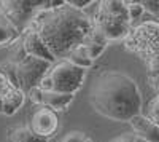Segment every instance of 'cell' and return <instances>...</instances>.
<instances>
[{
    "instance_id": "obj_13",
    "label": "cell",
    "mask_w": 159,
    "mask_h": 142,
    "mask_svg": "<svg viewBox=\"0 0 159 142\" xmlns=\"http://www.w3.org/2000/svg\"><path fill=\"white\" fill-rule=\"evenodd\" d=\"M72 101H73V94L59 93V91H43V106L52 109L54 112L65 110Z\"/></svg>"
},
{
    "instance_id": "obj_3",
    "label": "cell",
    "mask_w": 159,
    "mask_h": 142,
    "mask_svg": "<svg viewBox=\"0 0 159 142\" xmlns=\"http://www.w3.org/2000/svg\"><path fill=\"white\" fill-rule=\"evenodd\" d=\"M123 42L130 53L148 62L159 54V22L143 21L134 26Z\"/></svg>"
},
{
    "instance_id": "obj_22",
    "label": "cell",
    "mask_w": 159,
    "mask_h": 142,
    "mask_svg": "<svg viewBox=\"0 0 159 142\" xmlns=\"http://www.w3.org/2000/svg\"><path fill=\"white\" fill-rule=\"evenodd\" d=\"M142 5L145 11H148V13H153V15L159 13V0H143Z\"/></svg>"
},
{
    "instance_id": "obj_25",
    "label": "cell",
    "mask_w": 159,
    "mask_h": 142,
    "mask_svg": "<svg viewBox=\"0 0 159 142\" xmlns=\"http://www.w3.org/2000/svg\"><path fill=\"white\" fill-rule=\"evenodd\" d=\"M134 137H135V134H123V136H119V137H116V139H113L111 142H134Z\"/></svg>"
},
{
    "instance_id": "obj_28",
    "label": "cell",
    "mask_w": 159,
    "mask_h": 142,
    "mask_svg": "<svg viewBox=\"0 0 159 142\" xmlns=\"http://www.w3.org/2000/svg\"><path fill=\"white\" fill-rule=\"evenodd\" d=\"M81 142H92V140H91V139H89V137H84V139H83V140H81Z\"/></svg>"
},
{
    "instance_id": "obj_23",
    "label": "cell",
    "mask_w": 159,
    "mask_h": 142,
    "mask_svg": "<svg viewBox=\"0 0 159 142\" xmlns=\"http://www.w3.org/2000/svg\"><path fill=\"white\" fill-rule=\"evenodd\" d=\"M65 3L73 7V8H76V10H83V8L92 5L94 2H92V0H65Z\"/></svg>"
},
{
    "instance_id": "obj_17",
    "label": "cell",
    "mask_w": 159,
    "mask_h": 142,
    "mask_svg": "<svg viewBox=\"0 0 159 142\" xmlns=\"http://www.w3.org/2000/svg\"><path fill=\"white\" fill-rule=\"evenodd\" d=\"M147 73H148V82L151 88L159 91V54L147 62Z\"/></svg>"
},
{
    "instance_id": "obj_24",
    "label": "cell",
    "mask_w": 159,
    "mask_h": 142,
    "mask_svg": "<svg viewBox=\"0 0 159 142\" xmlns=\"http://www.w3.org/2000/svg\"><path fill=\"white\" fill-rule=\"evenodd\" d=\"M38 88L42 89V91H52V82H51V78H49V75L46 73L45 77H43V80L40 82V85H38Z\"/></svg>"
},
{
    "instance_id": "obj_8",
    "label": "cell",
    "mask_w": 159,
    "mask_h": 142,
    "mask_svg": "<svg viewBox=\"0 0 159 142\" xmlns=\"http://www.w3.org/2000/svg\"><path fill=\"white\" fill-rule=\"evenodd\" d=\"M94 26L96 29L107 38V40H124V38L127 37L129 31H130V26L126 24V22H121L118 21L108 15H105L103 11H100L97 8V13L94 16Z\"/></svg>"
},
{
    "instance_id": "obj_16",
    "label": "cell",
    "mask_w": 159,
    "mask_h": 142,
    "mask_svg": "<svg viewBox=\"0 0 159 142\" xmlns=\"http://www.w3.org/2000/svg\"><path fill=\"white\" fill-rule=\"evenodd\" d=\"M67 61H70L72 64H75L76 67L84 69V70L89 69V67L92 66V59L89 58V54H88V51H86L84 45L78 46L76 50H73L72 53L67 56Z\"/></svg>"
},
{
    "instance_id": "obj_19",
    "label": "cell",
    "mask_w": 159,
    "mask_h": 142,
    "mask_svg": "<svg viewBox=\"0 0 159 142\" xmlns=\"http://www.w3.org/2000/svg\"><path fill=\"white\" fill-rule=\"evenodd\" d=\"M147 117L154 121L156 125H159V94L154 96L151 101H150V104H148V115Z\"/></svg>"
},
{
    "instance_id": "obj_2",
    "label": "cell",
    "mask_w": 159,
    "mask_h": 142,
    "mask_svg": "<svg viewBox=\"0 0 159 142\" xmlns=\"http://www.w3.org/2000/svg\"><path fill=\"white\" fill-rule=\"evenodd\" d=\"M89 104L102 117L113 121H130L140 115L142 94L127 73L108 70L99 75L89 89Z\"/></svg>"
},
{
    "instance_id": "obj_20",
    "label": "cell",
    "mask_w": 159,
    "mask_h": 142,
    "mask_svg": "<svg viewBox=\"0 0 159 142\" xmlns=\"http://www.w3.org/2000/svg\"><path fill=\"white\" fill-rule=\"evenodd\" d=\"M27 96H29V99L34 102V104L43 106V91H42L38 86H37V88H32L30 91L27 93Z\"/></svg>"
},
{
    "instance_id": "obj_18",
    "label": "cell",
    "mask_w": 159,
    "mask_h": 142,
    "mask_svg": "<svg viewBox=\"0 0 159 142\" xmlns=\"http://www.w3.org/2000/svg\"><path fill=\"white\" fill-rule=\"evenodd\" d=\"M126 5H127V13H129L130 22L140 19L142 15L145 13V8H143L142 2H126Z\"/></svg>"
},
{
    "instance_id": "obj_15",
    "label": "cell",
    "mask_w": 159,
    "mask_h": 142,
    "mask_svg": "<svg viewBox=\"0 0 159 142\" xmlns=\"http://www.w3.org/2000/svg\"><path fill=\"white\" fill-rule=\"evenodd\" d=\"M8 142H48L46 137L37 136L29 126H21L11 130L7 136Z\"/></svg>"
},
{
    "instance_id": "obj_9",
    "label": "cell",
    "mask_w": 159,
    "mask_h": 142,
    "mask_svg": "<svg viewBox=\"0 0 159 142\" xmlns=\"http://www.w3.org/2000/svg\"><path fill=\"white\" fill-rule=\"evenodd\" d=\"M22 50H24V54L43 59V61H48V62H52L56 59L49 51V48L46 46V43L43 42V38L40 37V34L35 29L25 32L24 40H22Z\"/></svg>"
},
{
    "instance_id": "obj_4",
    "label": "cell",
    "mask_w": 159,
    "mask_h": 142,
    "mask_svg": "<svg viewBox=\"0 0 159 142\" xmlns=\"http://www.w3.org/2000/svg\"><path fill=\"white\" fill-rule=\"evenodd\" d=\"M49 69H51V62L27 54H24L22 58L13 62V72H15L16 83L25 94L32 88H37L40 85V82L49 72Z\"/></svg>"
},
{
    "instance_id": "obj_21",
    "label": "cell",
    "mask_w": 159,
    "mask_h": 142,
    "mask_svg": "<svg viewBox=\"0 0 159 142\" xmlns=\"http://www.w3.org/2000/svg\"><path fill=\"white\" fill-rule=\"evenodd\" d=\"M84 137L86 136L81 131H70V133H67V134L64 136V139L61 142H81Z\"/></svg>"
},
{
    "instance_id": "obj_27",
    "label": "cell",
    "mask_w": 159,
    "mask_h": 142,
    "mask_svg": "<svg viewBox=\"0 0 159 142\" xmlns=\"http://www.w3.org/2000/svg\"><path fill=\"white\" fill-rule=\"evenodd\" d=\"M3 106H5V102L0 101V113H3Z\"/></svg>"
},
{
    "instance_id": "obj_6",
    "label": "cell",
    "mask_w": 159,
    "mask_h": 142,
    "mask_svg": "<svg viewBox=\"0 0 159 142\" xmlns=\"http://www.w3.org/2000/svg\"><path fill=\"white\" fill-rule=\"evenodd\" d=\"M45 0H5L0 2V10L13 21V24L19 29L21 26L32 19V13L40 10V8H46Z\"/></svg>"
},
{
    "instance_id": "obj_14",
    "label": "cell",
    "mask_w": 159,
    "mask_h": 142,
    "mask_svg": "<svg viewBox=\"0 0 159 142\" xmlns=\"http://www.w3.org/2000/svg\"><path fill=\"white\" fill-rule=\"evenodd\" d=\"M18 35H19V29L0 10V46H5L11 42H15L18 38Z\"/></svg>"
},
{
    "instance_id": "obj_5",
    "label": "cell",
    "mask_w": 159,
    "mask_h": 142,
    "mask_svg": "<svg viewBox=\"0 0 159 142\" xmlns=\"http://www.w3.org/2000/svg\"><path fill=\"white\" fill-rule=\"evenodd\" d=\"M84 69L76 67L75 64H72L67 59H62L57 64H54L48 75L52 82V91H59V93H67V94H75L80 86L83 83L84 78Z\"/></svg>"
},
{
    "instance_id": "obj_7",
    "label": "cell",
    "mask_w": 159,
    "mask_h": 142,
    "mask_svg": "<svg viewBox=\"0 0 159 142\" xmlns=\"http://www.w3.org/2000/svg\"><path fill=\"white\" fill-rule=\"evenodd\" d=\"M29 128L42 137H49L56 133L57 130V112H54L49 107L40 106L30 117Z\"/></svg>"
},
{
    "instance_id": "obj_11",
    "label": "cell",
    "mask_w": 159,
    "mask_h": 142,
    "mask_svg": "<svg viewBox=\"0 0 159 142\" xmlns=\"http://www.w3.org/2000/svg\"><path fill=\"white\" fill-rule=\"evenodd\" d=\"M22 89L18 86L15 72H13V64L0 67V101H8L11 96L18 94Z\"/></svg>"
},
{
    "instance_id": "obj_10",
    "label": "cell",
    "mask_w": 159,
    "mask_h": 142,
    "mask_svg": "<svg viewBox=\"0 0 159 142\" xmlns=\"http://www.w3.org/2000/svg\"><path fill=\"white\" fill-rule=\"evenodd\" d=\"M129 125L132 126L135 136L143 137L148 142H159V125L151 121L148 117H145V115L140 113V115L132 118L129 121Z\"/></svg>"
},
{
    "instance_id": "obj_26",
    "label": "cell",
    "mask_w": 159,
    "mask_h": 142,
    "mask_svg": "<svg viewBox=\"0 0 159 142\" xmlns=\"http://www.w3.org/2000/svg\"><path fill=\"white\" fill-rule=\"evenodd\" d=\"M134 142H148V140H145L143 137H139V136H135V137H134Z\"/></svg>"
},
{
    "instance_id": "obj_12",
    "label": "cell",
    "mask_w": 159,
    "mask_h": 142,
    "mask_svg": "<svg viewBox=\"0 0 159 142\" xmlns=\"http://www.w3.org/2000/svg\"><path fill=\"white\" fill-rule=\"evenodd\" d=\"M99 10L121 22L130 24L126 2H121V0H103V2H99Z\"/></svg>"
},
{
    "instance_id": "obj_1",
    "label": "cell",
    "mask_w": 159,
    "mask_h": 142,
    "mask_svg": "<svg viewBox=\"0 0 159 142\" xmlns=\"http://www.w3.org/2000/svg\"><path fill=\"white\" fill-rule=\"evenodd\" d=\"M34 19L37 22L35 31L54 58L67 59L72 51L84 45L94 32V19L83 10H76L67 3L51 10L43 8Z\"/></svg>"
}]
</instances>
